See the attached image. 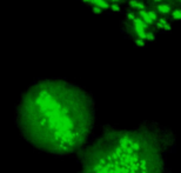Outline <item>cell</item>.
<instances>
[{
    "instance_id": "7a4b0ae2",
    "label": "cell",
    "mask_w": 181,
    "mask_h": 173,
    "mask_svg": "<svg viewBox=\"0 0 181 173\" xmlns=\"http://www.w3.org/2000/svg\"><path fill=\"white\" fill-rule=\"evenodd\" d=\"M174 144L173 131L154 121L134 128L105 126L80 151L76 173H171L167 156Z\"/></svg>"
},
{
    "instance_id": "3957f363",
    "label": "cell",
    "mask_w": 181,
    "mask_h": 173,
    "mask_svg": "<svg viewBox=\"0 0 181 173\" xmlns=\"http://www.w3.org/2000/svg\"><path fill=\"white\" fill-rule=\"evenodd\" d=\"M153 7L155 8V12H160V13L166 15L165 18L167 19L168 18V13H169V11L172 8V5L168 4V2H159L158 5H154Z\"/></svg>"
},
{
    "instance_id": "8fae6325",
    "label": "cell",
    "mask_w": 181,
    "mask_h": 173,
    "mask_svg": "<svg viewBox=\"0 0 181 173\" xmlns=\"http://www.w3.org/2000/svg\"><path fill=\"white\" fill-rule=\"evenodd\" d=\"M172 30V25H171V24H165V25H164V26H162V28H161V31H162V32H167V31H171Z\"/></svg>"
},
{
    "instance_id": "4fadbf2b",
    "label": "cell",
    "mask_w": 181,
    "mask_h": 173,
    "mask_svg": "<svg viewBox=\"0 0 181 173\" xmlns=\"http://www.w3.org/2000/svg\"><path fill=\"white\" fill-rule=\"evenodd\" d=\"M83 4H87V2H90V0H80Z\"/></svg>"
},
{
    "instance_id": "52a82bcc",
    "label": "cell",
    "mask_w": 181,
    "mask_h": 173,
    "mask_svg": "<svg viewBox=\"0 0 181 173\" xmlns=\"http://www.w3.org/2000/svg\"><path fill=\"white\" fill-rule=\"evenodd\" d=\"M90 8L93 14H102V9L100 7H98V6H90Z\"/></svg>"
},
{
    "instance_id": "9c48e42d",
    "label": "cell",
    "mask_w": 181,
    "mask_h": 173,
    "mask_svg": "<svg viewBox=\"0 0 181 173\" xmlns=\"http://www.w3.org/2000/svg\"><path fill=\"white\" fill-rule=\"evenodd\" d=\"M146 39H147L148 41L155 40V39H157V34L153 33V32H147V33H146Z\"/></svg>"
},
{
    "instance_id": "30bf717a",
    "label": "cell",
    "mask_w": 181,
    "mask_h": 173,
    "mask_svg": "<svg viewBox=\"0 0 181 173\" xmlns=\"http://www.w3.org/2000/svg\"><path fill=\"white\" fill-rule=\"evenodd\" d=\"M125 17H126V18H127L128 20H131V21H133V20H134V19H135V18H136L135 14H134V13H132L131 11H129V12H127V13H126V15H125Z\"/></svg>"
},
{
    "instance_id": "5bb4252c",
    "label": "cell",
    "mask_w": 181,
    "mask_h": 173,
    "mask_svg": "<svg viewBox=\"0 0 181 173\" xmlns=\"http://www.w3.org/2000/svg\"><path fill=\"white\" fill-rule=\"evenodd\" d=\"M161 0H153V2H160Z\"/></svg>"
},
{
    "instance_id": "9a60e30c",
    "label": "cell",
    "mask_w": 181,
    "mask_h": 173,
    "mask_svg": "<svg viewBox=\"0 0 181 173\" xmlns=\"http://www.w3.org/2000/svg\"><path fill=\"white\" fill-rule=\"evenodd\" d=\"M162 1H167V0H162Z\"/></svg>"
},
{
    "instance_id": "277c9868",
    "label": "cell",
    "mask_w": 181,
    "mask_h": 173,
    "mask_svg": "<svg viewBox=\"0 0 181 173\" xmlns=\"http://www.w3.org/2000/svg\"><path fill=\"white\" fill-rule=\"evenodd\" d=\"M169 18H172V20H174V21H178V20H180L181 19V9L180 7H176L175 9H173L172 11V14H171V17Z\"/></svg>"
},
{
    "instance_id": "5b68a950",
    "label": "cell",
    "mask_w": 181,
    "mask_h": 173,
    "mask_svg": "<svg viewBox=\"0 0 181 173\" xmlns=\"http://www.w3.org/2000/svg\"><path fill=\"white\" fill-rule=\"evenodd\" d=\"M134 45L136 47H146L147 46V43L142 40V39H139V38H134Z\"/></svg>"
},
{
    "instance_id": "7c38bea8",
    "label": "cell",
    "mask_w": 181,
    "mask_h": 173,
    "mask_svg": "<svg viewBox=\"0 0 181 173\" xmlns=\"http://www.w3.org/2000/svg\"><path fill=\"white\" fill-rule=\"evenodd\" d=\"M158 23L160 24L161 26H164L165 24H167V19H166V18H161V19H159V21H158Z\"/></svg>"
},
{
    "instance_id": "6da1fadb",
    "label": "cell",
    "mask_w": 181,
    "mask_h": 173,
    "mask_svg": "<svg viewBox=\"0 0 181 173\" xmlns=\"http://www.w3.org/2000/svg\"><path fill=\"white\" fill-rule=\"evenodd\" d=\"M95 103L83 86L65 78H37L21 92L14 110L19 134L35 150L68 157L90 143Z\"/></svg>"
},
{
    "instance_id": "8992f818",
    "label": "cell",
    "mask_w": 181,
    "mask_h": 173,
    "mask_svg": "<svg viewBox=\"0 0 181 173\" xmlns=\"http://www.w3.org/2000/svg\"><path fill=\"white\" fill-rule=\"evenodd\" d=\"M108 9H111V11H113V12H118V13H120L121 12V7L118 5V4H112V5H109V8Z\"/></svg>"
},
{
    "instance_id": "ba28073f",
    "label": "cell",
    "mask_w": 181,
    "mask_h": 173,
    "mask_svg": "<svg viewBox=\"0 0 181 173\" xmlns=\"http://www.w3.org/2000/svg\"><path fill=\"white\" fill-rule=\"evenodd\" d=\"M147 15H148V18L151 19L152 21H155V20H157V17H158L155 11H148V12H147Z\"/></svg>"
}]
</instances>
